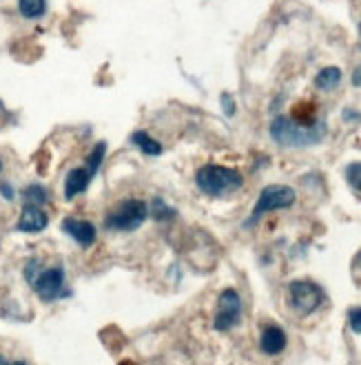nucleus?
I'll return each mask as SVG.
<instances>
[{
    "instance_id": "nucleus-26",
    "label": "nucleus",
    "mask_w": 361,
    "mask_h": 365,
    "mask_svg": "<svg viewBox=\"0 0 361 365\" xmlns=\"http://www.w3.org/2000/svg\"><path fill=\"white\" fill-rule=\"evenodd\" d=\"M11 365H27V363H25V361H14Z\"/></svg>"
},
{
    "instance_id": "nucleus-1",
    "label": "nucleus",
    "mask_w": 361,
    "mask_h": 365,
    "mask_svg": "<svg viewBox=\"0 0 361 365\" xmlns=\"http://www.w3.org/2000/svg\"><path fill=\"white\" fill-rule=\"evenodd\" d=\"M326 138V122L317 120L312 124L297 122L288 115H278L270 122V140L284 148H308Z\"/></svg>"
},
{
    "instance_id": "nucleus-15",
    "label": "nucleus",
    "mask_w": 361,
    "mask_h": 365,
    "mask_svg": "<svg viewBox=\"0 0 361 365\" xmlns=\"http://www.w3.org/2000/svg\"><path fill=\"white\" fill-rule=\"evenodd\" d=\"M148 215L156 220V222H173L178 217L176 208L168 206L162 197H153L151 204H148Z\"/></svg>"
},
{
    "instance_id": "nucleus-20",
    "label": "nucleus",
    "mask_w": 361,
    "mask_h": 365,
    "mask_svg": "<svg viewBox=\"0 0 361 365\" xmlns=\"http://www.w3.org/2000/svg\"><path fill=\"white\" fill-rule=\"evenodd\" d=\"M348 326L355 334H361V308H352L348 312Z\"/></svg>"
},
{
    "instance_id": "nucleus-24",
    "label": "nucleus",
    "mask_w": 361,
    "mask_h": 365,
    "mask_svg": "<svg viewBox=\"0 0 361 365\" xmlns=\"http://www.w3.org/2000/svg\"><path fill=\"white\" fill-rule=\"evenodd\" d=\"M0 365H11V363H9V361H7L5 356H0Z\"/></svg>"
},
{
    "instance_id": "nucleus-6",
    "label": "nucleus",
    "mask_w": 361,
    "mask_h": 365,
    "mask_svg": "<svg viewBox=\"0 0 361 365\" xmlns=\"http://www.w3.org/2000/svg\"><path fill=\"white\" fill-rule=\"evenodd\" d=\"M244 314L242 306V297L235 288H226L218 297V306H215V317H213V328L218 332H228L233 328L240 326Z\"/></svg>"
},
{
    "instance_id": "nucleus-27",
    "label": "nucleus",
    "mask_w": 361,
    "mask_h": 365,
    "mask_svg": "<svg viewBox=\"0 0 361 365\" xmlns=\"http://www.w3.org/2000/svg\"><path fill=\"white\" fill-rule=\"evenodd\" d=\"M0 173H3V160H0Z\"/></svg>"
},
{
    "instance_id": "nucleus-25",
    "label": "nucleus",
    "mask_w": 361,
    "mask_h": 365,
    "mask_svg": "<svg viewBox=\"0 0 361 365\" xmlns=\"http://www.w3.org/2000/svg\"><path fill=\"white\" fill-rule=\"evenodd\" d=\"M359 49H361V20H359Z\"/></svg>"
},
{
    "instance_id": "nucleus-10",
    "label": "nucleus",
    "mask_w": 361,
    "mask_h": 365,
    "mask_svg": "<svg viewBox=\"0 0 361 365\" xmlns=\"http://www.w3.org/2000/svg\"><path fill=\"white\" fill-rule=\"evenodd\" d=\"M96 173H91V170L87 166H76L71 168L67 178H65V200H76L78 195H82V192H87L89 184L93 182Z\"/></svg>"
},
{
    "instance_id": "nucleus-19",
    "label": "nucleus",
    "mask_w": 361,
    "mask_h": 365,
    "mask_svg": "<svg viewBox=\"0 0 361 365\" xmlns=\"http://www.w3.org/2000/svg\"><path fill=\"white\" fill-rule=\"evenodd\" d=\"M220 104H222V111H224L226 118H233V115L238 113V104H235V98H233V93H222Z\"/></svg>"
},
{
    "instance_id": "nucleus-22",
    "label": "nucleus",
    "mask_w": 361,
    "mask_h": 365,
    "mask_svg": "<svg viewBox=\"0 0 361 365\" xmlns=\"http://www.w3.org/2000/svg\"><path fill=\"white\" fill-rule=\"evenodd\" d=\"M0 195H3V200H5V202H14L16 190H14L11 182H0Z\"/></svg>"
},
{
    "instance_id": "nucleus-7",
    "label": "nucleus",
    "mask_w": 361,
    "mask_h": 365,
    "mask_svg": "<svg viewBox=\"0 0 361 365\" xmlns=\"http://www.w3.org/2000/svg\"><path fill=\"white\" fill-rule=\"evenodd\" d=\"M31 286L42 302H56V299L65 297V268H42Z\"/></svg>"
},
{
    "instance_id": "nucleus-14",
    "label": "nucleus",
    "mask_w": 361,
    "mask_h": 365,
    "mask_svg": "<svg viewBox=\"0 0 361 365\" xmlns=\"http://www.w3.org/2000/svg\"><path fill=\"white\" fill-rule=\"evenodd\" d=\"M18 11L25 20H40L47 14V0H18Z\"/></svg>"
},
{
    "instance_id": "nucleus-3",
    "label": "nucleus",
    "mask_w": 361,
    "mask_h": 365,
    "mask_svg": "<svg viewBox=\"0 0 361 365\" xmlns=\"http://www.w3.org/2000/svg\"><path fill=\"white\" fill-rule=\"evenodd\" d=\"M148 220V204L140 197L118 202L104 217V228L111 232H133Z\"/></svg>"
},
{
    "instance_id": "nucleus-12",
    "label": "nucleus",
    "mask_w": 361,
    "mask_h": 365,
    "mask_svg": "<svg viewBox=\"0 0 361 365\" xmlns=\"http://www.w3.org/2000/svg\"><path fill=\"white\" fill-rule=\"evenodd\" d=\"M129 142L138 148L140 153H144V155H148V158H160L162 153H164V146L151 135V133H146V131H133L131 133V138H129Z\"/></svg>"
},
{
    "instance_id": "nucleus-4",
    "label": "nucleus",
    "mask_w": 361,
    "mask_h": 365,
    "mask_svg": "<svg viewBox=\"0 0 361 365\" xmlns=\"http://www.w3.org/2000/svg\"><path fill=\"white\" fill-rule=\"evenodd\" d=\"M297 204V190L288 184H268L266 188H262L258 202H255L248 222L244 224L246 228L258 224L266 212H275V210H288Z\"/></svg>"
},
{
    "instance_id": "nucleus-21",
    "label": "nucleus",
    "mask_w": 361,
    "mask_h": 365,
    "mask_svg": "<svg viewBox=\"0 0 361 365\" xmlns=\"http://www.w3.org/2000/svg\"><path fill=\"white\" fill-rule=\"evenodd\" d=\"M40 270H42V266H40V262L38 259H31L27 266H25V279L29 284H34V279L40 274Z\"/></svg>"
},
{
    "instance_id": "nucleus-5",
    "label": "nucleus",
    "mask_w": 361,
    "mask_h": 365,
    "mask_svg": "<svg viewBox=\"0 0 361 365\" xmlns=\"http://www.w3.org/2000/svg\"><path fill=\"white\" fill-rule=\"evenodd\" d=\"M324 302H326V292L315 282H308V279H297V282L288 284V304L297 314L308 317V314L320 310Z\"/></svg>"
},
{
    "instance_id": "nucleus-11",
    "label": "nucleus",
    "mask_w": 361,
    "mask_h": 365,
    "mask_svg": "<svg viewBox=\"0 0 361 365\" xmlns=\"http://www.w3.org/2000/svg\"><path fill=\"white\" fill-rule=\"evenodd\" d=\"M286 346H288V336H286V332L280 326H275V324L264 326L262 336H260V350L266 356H278V354H282L286 350Z\"/></svg>"
},
{
    "instance_id": "nucleus-16",
    "label": "nucleus",
    "mask_w": 361,
    "mask_h": 365,
    "mask_svg": "<svg viewBox=\"0 0 361 365\" xmlns=\"http://www.w3.org/2000/svg\"><path fill=\"white\" fill-rule=\"evenodd\" d=\"M23 200L25 204H31V206H45L49 202V192L42 184H29L23 190Z\"/></svg>"
},
{
    "instance_id": "nucleus-18",
    "label": "nucleus",
    "mask_w": 361,
    "mask_h": 365,
    "mask_svg": "<svg viewBox=\"0 0 361 365\" xmlns=\"http://www.w3.org/2000/svg\"><path fill=\"white\" fill-rule=\"evenodd\" d=\"M346 184L361 197V162H350L344 170Z\"/></svg>"
},
{
    "instance_id": "nucleus-13",
    "label": "nucleus",
    "mask_w": 361,
    "mask_h": 365,
    "mask_svg": "<svg viewBox=\"0 0 361 365\" xmlns=\"http://www.w3.org/2000/svg\"><path fill=\"white\" fill-rule=\"evenodd\" d=\"M342 80H344V73L339 67H324L315 76V87L320 91H332L342 84Z\"/></svg>"
},
{
    "instance_id": "nucleus-2",
    "label": "nucleus",
    "mask_w": 361,
    "mask_h": 365,
    "mask_svg": "<svg viewBox=\"0 0 361 365\" xmlns=\"http://www.w3.org/2000/svg\"><path fill=\"white\" fill-rule=\"evenodd\" d=\"M195 186L206 197H228L244 186V175L238 168L224 164H204L195 170Z\"/></svg>"
},
{
    "instance_id": "nucleus-9",
    "label": "nucleus",
    "mask_w": 361,
    "mask_h": 365,
    "mask_svg": "<svg viewBox=\"0 0 361 365\" xmlns=\"http://www.w3.org/2000/svg\"><path fill=\"white\" fill-rule=\"evenodd\" d=\"M47 226H49V217H47V212L42 210V206L25 204L23 210H20L16 230L18 232H40V230H45Z\"/></svg>"
},
{
    "instance_id": "nucleus-23",
    "label": "nucleus",
    "mask_w": 361,
    "mask_h": 365,
    "mask_svg": "<svg viewBox=\"0 0 361 365\" xmlns=\"http://www.w3.org/2000/svg\"><path fill=\"white\" fill-rule=\"evenodd\" d=\"M352 84H355V87H361V67H357L352 71Z\"/></svg>"
},
{
    "instance_id": "nucleus-17",
    "label": "nucleus",
    "mask_w": 361,
    "mask_h": 365,
    "mask_svg": "<svg viewBox=\"0 0 361 365\" xmlns=\"http://www.w3.org/2000/svg\"><path fill=\"white\" fill-rule=\"evenodd\" d=\"M104 158H107V142H98L91 151H89V155H87V160H84V166H87L91 173H100V168H102V164H104Z\"/></svg>"
},
{
    "instance_id": "nucleus-8",
    "label": "nucleus",
    "mask_w": 361,
    "mask_h": 365,
    "mask_svg": "<svg viewBox=\"0 0 361 365\" xmlns=\"http://www.w3.org/2000/svg\"><path fill=\"white\" fill-rule=\"evenodd\" d=\"M62 230H65L69 237L80 244L82 248H89L98 240V228L89 220H78V217H65L62 220Z\"/></svg>"
}]
</instances>
